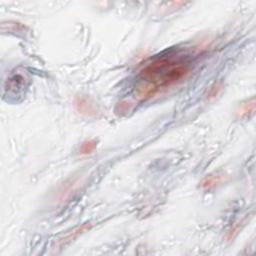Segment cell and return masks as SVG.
<instances>
[{
    "label": "cell",
    "mask_w": 256,
    "mask_h": 256,
    "mask_svg": "<svg viewBox=\"0 0 256 256\" xmlns=\"http://www.w3.org/2000/svg\"><path fill=\"white\" fill-rule=\"evenodd\" d=\"M188 65L180 58L169 56L154 59L140 71L145 84L140 88L141 96H151L160 88L170 86L188 73Z\"/></svg>",
    "instance_id": "1"
},
{
    "label": "cell",
    "mask_w": 256,
    "mask_h": 256,
    "mask_svg": "<svg viewBox=\"0 0 256 256\" xmlns=\"http://www.w3.org/2000/svg\"><path fill=\"white\" fill-rule=\"evenodd\" d=\"M96 141L94 140H90V141H87L85 142L82 147H81V150L80 152L82 154H88V153H91L92 151H94V149L96 148Z\"/></svg>",
    "instance_id": "2"
}]
</instances>
